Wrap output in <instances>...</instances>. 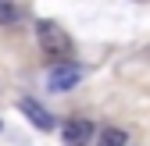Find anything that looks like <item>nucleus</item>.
<instances>
[{"label": "nucleus", "instance_id": "1", "mask_svg": "<svg viewBox=\"0 0 150 146\" xmlns=\"http://www.w3.org/2000/svg\"><path fill=\"white\" fill-rule=\"evenodd\" d=\"M36 36H40V50H43V57L54 64H71V53H75V43H71V36L57 25V22H40L36 25Z\"/></svg>", "mask_w": 150, "mask_h": 146}, {"label": "nucleus", "instance_id": "2", "mask_svg": "<svg viewBox=\"0 0 150 146\" xmlns=\"http://www.w3.org/2000/svg\"><path fill=\"white\" fill-rule=\"evenodd\" d=\"M82 82V68L79 64H54L50 68V75H47V86L54 89V93H68V89H75Z\"/></svg>", "mask_w": 150, "mask_h": 146}, {"label": "nucleus", "instance_id": "3", "mask_svg": "<svg viewBox=\"0 0 150 146\" xmlns=\"http://www.w3.org/2000/svg\"><path fill=\"white\" fill-rule=\"evenodd\" d=\"M93 135H97V128H93L89 118H71V121L61 125V139H64V146H89Z\"/></svg>", "mask_w": 150, "mask_h": 146}, {"label": "nucleus", "instance_id": "4", "mask_svg": "<svg viewBox=\"0 0 150 146\" xmlns=\"http://www.w3.org/2000/svg\"><path fill=\"white\" fill-rule=\"evenodd\" d=\"M18 107H22V114L36 125V128H43V132H50L54 128V118L47 114V107L40 103V100H32V96H22V100H18Z\"/></svg>", "mask_w": 150, "mask_h": 146}, {"label": "nucleus", "instance_id": "5", "mask_svg": "<svg viewBox=\"0 0 150 146\" xmlns=\"http://www.w3.org/2000/svg\"><path fill=\"white\" fill-rule=\"evenodd\" d=\"M97 146H129V132L125 128H104L100 135H97Z\"/></svg>", "mask_w": 150, "mask_h": 146}, {"label": "nucleus", "instance_id": "6", "mask_svg": "<svg viewBox=\"0 0 150 146\" xmlns=\"http://www.w3.org/2000/svg\"><path fill=\"white\" fill-rule=\"evenodd\" d=\"M18 18H22V7H18V4H7V0H0V25H14Z\"/></svg>", "mask_w": 150, "mask_h": 146}]
</instances>
